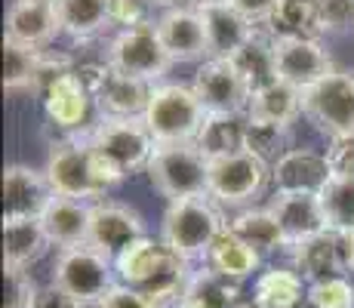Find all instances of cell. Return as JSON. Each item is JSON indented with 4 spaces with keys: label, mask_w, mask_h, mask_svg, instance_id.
Here are the masks:
<instances>
[{
    "label": "cell",
    "mask_w": 354,
    "mask_h": 308,
    "mask_svg": "<svg viewBox=\"0 0 354 308\" xmlns=\"http://www.w3.org/2000/svg\"><path fill=\"white\" fill-rule=\"evenodd\" d=\"M321 210L326 231L351 235L354 231V179H330L321 191Z\"/></svg>",
    "instance_id": "cell-36"
},
{
    "label": "cell",
    "mask_w": 354,
    "mask_h": 308,
    "mask_svg": "<svg viewBox=\"0 0 354 308\" xmlns=\"http://www.w3.org/2000/svg\"><path fill=\"white\" fill-rule=\"evenodd\" d=\"M271 179L277 191H305V194H321L326 188L330 163L326 154H317L311 148H292L271 167Z\"/></svg>",
    "instance_id": "cell-21"
},
{
    "label": "cell",
    "mask_w": 354,
    "mask_h": 308,
    "mask_svg": "<svg viewBox=\"0 0 354 308\" xmlns=\"http://www.w3.org/2000/svg\"><path fill=\"white\" fill-rule=\"evenodd\" d=\"M292 269L305 284H321L330 278H345L348 271V250H345V235L324 231L308 241L292 246Z\"/></svg>",
    "instance_id": "cell-15"
},
{
    "label": "cell",
    "mask_w": 354,
    "mask_h": 308,
    "mask_svg": "<svg viewBox=\"0 0 354 308\" xmlns=\"http://www.w3.org/2000/svg\"><path fill=\"white\" fill-rule=\"evenodd\" d=\"M46 3H56V0H46Z\"/></svg>",
    "instance_id": "cell-50"
},
{
    "label": "cell",
    "mask_w": 354,
    "mask_h": 308,
    "mask_svg": "<svg viewBox=\"0 0 354 308\" xmlns=\"http://www.w3.org/2000/svg\"><path fill=\"white\" fill-rule=\"evenodd\" d=\"M148 6H167V10H173L176 6V0H145Z\"/></svg>",
    "instance_id": "cell-47"
},
{
    "label": "cell",
    "mask_w": 354,
    "mask_h": 308,
    "mask_svg": "<svg viewBox=\"0 0 354 308\" xmlns=\"http://www.w3.org/2000/svg\"><path fill=\"white\" fill-rule=\"evenodd\" d=\"M148 3L145 0H111V22L124 25V28H136V25H145Z\"/></svg>",
    "instance_id": "cell-41"
},
{
    "label": "cell",
    "mask_w": 354,
    "mask_h": 308,
    "mask_svg": "<svg viewBox=\"0 0 354 308\" xmlns=\"http://www.w3.org/2000/svg\"><path fill=\"white\" fill-rule=\"evenodd\" d=\"M281 3H283V0H231V6H234L237 12H243V16H247L253 25H259V22H274Z\"/></svg>",
    "instance_id": "cell-43"
},
{
    "label": "cell",
    "mask_w": 354,
    "mask_h": 308,
    "mask_svg": "<svg viewBox=\"0 0 354 308\" xmlns=\"http://www.w3.org/2000/svg\"><path fill=\"white\" fill-rule=\"evenodd\" d=\"M311 308H354V287L348 278H330L308 287Z\"/></svg>",
    "instance_id": "cell-37"
},
{
    "label": "cell",
    "mask_w": 354,
    "mask_h": 308,
    "mask_svg": "<svg viewBox=\"0 0 354 308\" xmlns=\"http://www.w3.org/2000/svg\"><path fill=\"white\" fill-rule=\"evenodd\" d=\"M201 19H203V28H207L209 59H231L256 34V25L243 12H237L231 3L203 6Z\"/></svg>",
    "instance_id": "cell-22"
},
{
    "label": "cell",
    "mask_w": 354,
    "mask_h": 308,
    "mask_svg": "<svg viewBox=\"0 0 354 308\" xmlns=\"http://www.w3.org/2000/svg\"><path fill=\"white\" fill-rule=\"evenodd\" d=\"M326 163H330L333 179H354V136L333 139L326 148Z\"/></svg>",
    "instance_id": "cell-39"
},
{
    "label": "cell",
    "mask_w": 354,
    "mask_h": 308,
    "mask_svg": "<svg viewBox=\"0 0 354 308\" xmlns=\"http://www.w3.org/2000/svg\"><path fill=\"white\" fill-rule=\"evenodd\" d=\"M182 302L188 308H243L247 305L243 302L241 280L219 275L209 265L192 275L185 293H182Z\"/></svg>",
    "instance_id": "cell-25"
},
{
    "label": "cell",
    "mask_w": 354,
    "mask_h": 308,
    "mask_svg": "<svg viewBox=\"0 0 354 308\" xmlns=\"http://www.w3.org/2000/svg\"><path fill=\"white\" fill-rule=\"evenodd\" d=\"M145 235V219L136 213L133 207L118 201H96L90 213V241L86 246H93L96 253H102L105 259H118L129 244L142 241Z\"/></svg>",
    "instance_id": "cell-13"
},
{
    "label": "cell",
    "mask_w": 354,
    "mask_h": 308,
    "mask_svg": "<svg viewBox=\"0 0 354 308\" xmlns=\"http://www.w3.org/2000/svg\"><path fill=\"white\" fill-rule=\"evenodd\" d=\"M158 34L173 62H197L209 59L207 28H203L201 10L194 6H173L158 19Z\"/></svg>",
    "instance_id": "cell-18"
},
{
    "label": "cell",
    "mask_w": 354,
    "mask_h": 308,
    "mask_svg": "<svg viewBox=\"0 0 354 308\" xmlns=\"http://www.w3.org/2000/svg\"><path fill=\"white\" fill-rule=\"evenodd\" d=\"M163 308H188L185 302H182V299H179V302H173V305H163Z\"/></svg>",
    "instance_id": "cell-48"
},
{
    "label": "cell",
    "mask_w": 354,
    "mask_h": 308,
    "mask_svg": "<svg viewBox=\"0 0 354 308\" xmlns=\"http://www.w3.org/2000/svg\"><path fill=\"white\" fill-rule=\"evenodd\" d=\"M247 114L250 118H259V120L292 127V120L302 114V93H299L296 87L283 84V80H274L271 87H265V90L250 96Z\"/></svg>",
    "instance_id": "cell-31"
},
{
    "label": "cell",
    "mask_w": 354,
    "mask_h": 308,
    "mask_svg": "<svg viewBox=\"0 0 354 308\" xmlns=\"http://www.w3.org/2000/svg\"><path fill=\"white\" fill-rule=\"evenodd\" d=\"M243 308H253V302H247V305H243Z\"/></svg>",
    "instance_id": "cell-49"
},
{
    "label": "cell",
    "mask_w": 354,
    "mask_h": 308,
    "mask_svg": "<svg viewBox=\"0 0 354 308\" xmlns=\"http://www.w3.org/2000/svg\"><path fill=\"white\" fill-rule=\"evenodd\" d=\"M271 179V167L253 152H237L209 161V197L228 207L253 203Z\"/></svg>",
    "instance_id": "cell-9"
},
{
    "label": "cell",
    "mask_w": 354,
    "mask_h": 308,
    "mask_svg": "<svg viewBox=\"0 0 354 308\" xmlns=\"http://www.w3.org/2000/svg\"><path fill=\"white\" fill-rule=\"evenodd\" d=\"M44 50L12 44L3 37V87L6 93H37Z\"/></svg>",
    "instance_id": "cell-32"
},
{
    "label": "cell",
    "mask_w": 354,
    "mask_h": 308,
    "mask_svg": "<svg viewBox=\"0 0 354 308\" xmlns=\"http://www.w3.org/2000/svg\"><path fill=\"white\" fill-rule=\"evenodd\" d=\"M274 25H281V34L308 37V40H317L321 34H326L321 0H283L274 16Z\"/></svg>",
    "instance_id": "cell-35"
},
{
    "label": "cell",
    "mask_w": 354,
    "mask_h": 308,
    "mask_svg": "<svg viewBox=\"0 0 354 308\" xmlns=\"http://www.w3.org/2000/svg\"><path fill=\"white\" fill-rule=\"evenodd\" d=\"M114 269H118L120 284L139 290L158 308L179 302L188 280L194 275L192 262L185 256H179L173 246H167L163 241H151V237L129 244L114 259Z\"/></svg>",
    "instance_id": "cell-1"
},
{
    "label": "cell",
    "mask_w": 354,
    "mask_h": 308,
    "mask_svg": "<svg viewBox=\"0 0 354 308\" xmlns=\"http://www.w3.org/2000/svg\"><path fill=\"white\" fill-rule=\"evenodd\" d=\"M96 308H158V305H154L148 296H142L139 290H133V287L118 284Z\"/></svg>",
    "instance_id": "cell-42"
},
{
    "label": "cell",
    "mask_w": 354,
    "mask_h": 308,
    "mask_svg": "<svg viewBox=\"0 0 354 308\" xmlns=\"http://www.w3.org/2000/svg\"><path fill=\"white\" fill-rule=\"evenodd\" d=\"M62 34L56 3L46 0H12L6 10V40L31 46V50H46L53 40Z\"/></svg>",
    "instance_id": "cell-16"
},
{
    "label": "cell",
    "mask_w": 354,
    "mask_h": 308,
    "mask_svg": "<svg viewBox=\"0 0 354 308\" xmlns=\"http://www.w3.org/2000/svg\"><path fill=\"white\" fill-rule=\"evenodd\" d=\"M271 216L277 219L287 246H296L315 235L326 231V219L321 210V194H305V191H274L268 203Z\"/></svg>",
    "instance_id": "cell-17"
},
{
    "label": "cell",
    "mask_w": 354,
    "mask_h": 308,
    "mask_svg": "<svg viewBox=\"0 0 354 308\" xmlns=\"http://www.w3.org/2000/svg\"><path fill=\"white\" fill-rule=\"evenodd\" d=\"M192 90L207 114H241L253 96L231 59H207L197 68Z\"/></svg>",
    "instance_id": "cell-11"
},
{
    "label": "cell",
    "mask_w": 354,
    "mask_h": 308,
    "mask_svg": "<svg viewBox=\"0 0 354 308\" xmlns=\"http://www.w3.org/2000/svg\"><path fill=\"white\" fill-rule=\"evenodd\" d=\"M93 105V93L84 87V80L77 74H62L59 80H53L50 90L44 93V108L50 114V120L62 129H77L86 123Z\"/></svg>",
    "instance_id": "cell-23"
},
{
    "label": "cell",
    "mask_w": 354,
    "mask_h": 308,
    "mask_svg": "<svg viewBox=\"0 0 354 308\" xmlns=\"http://www.w3.org/2000/svg\"><path fill=\"white\" fill-rule=\"evenodd\" d=\"M86 139L102 161L111 163L124 179L136 170L148 167L158 148L151 129L145 127V118H102Z\"/></svg>",
    "instance_id": "cell-6"
},
{
    "label": "cell",
    "mask_w": 354,
    "mask_h": 308,
    "mask_svg": "<svg viewBox=\"0 0 354 308\" xmlns=\"http://www.w3.org/2000/svg\"><path fill=\"white\" fill-rule=\"evenodd\" d=\"M40 287L34 284L28 269H6V296L3 308H34Z\"/></svg>",
    "instance_id": "cell-38"
},
{
    "label": "cell",
    "mask_w": 354,
    "mask_h": 308,
    "mask_svg": "<svg viewBox=\"0 0 354 308\" xmlns=\"http://www.w3.org/2000/svg\"><path fill=\"white\" fill-rule=\"evenodd\" d=\"M302 114L330 139L354 136V71H333L305 90Z\"/></svg>",
    "instance_id": "cell-8"
},
{
    "label": "cell",
    "mask_w": 354,
    "mask_h": 308,
    "mask_svg": "<svg viewBox=\"0 0 354 308\" xmlns=\"http://www.w3.org/2000/svg\"><path fill=\"white\" fill-rule=\"evenodd\" d=\"M241 78L247 80L250 93H259L277 80V56H274V34L256 31L241 50L231 56Z\"/></svg>",
    "instance_id": "cell-27"
},
{
    "label": "cell",
    "mask_w": 354,
    "mask_h": 308,
    "mask_svg": "<svg viewBox=\"0 0 354 308\" xmlns=\"http://www.w3.org/2000/svg\"><path fill=\"white\" fill-rule=\"evenodd\" d=\"M259 262H262V256H259L253 246L243 244L237 235H231L228 228L216 237L213 250H209V256H207L209 269H216L219 275L234 278V280H243L253 275V271H259Z\"/></svg>",
    "instance_id": "cell-33"
},
{
    "label": "cell",
    "mask_w": 354,
    "mask_h": 308,
    "mask_svg": "<svg viewBox=\"0 0 354 308\" xmlns=\"http://www.w3.org/2000/svg\"><path fill=\"white\" fill-rule=\"evenodd\" d=\"M225 228H228V222L222 219L219 207L209 197L169 201L167 213H163V244L173 246L188 262L192 259H207L216 237Z\"/></svg>",
    "instance_id": "cell-3"
},
{
    "label": "cell",
    "mask_w": 354,
    "mask_h": 308,
    "mask_svg": "<svg viewBox=\"0 0 354 308\" xmlns=\"http://www.w3.org/2000/svg\"><path fill=\"white\" fill-rule=\"evenodd\" d=\"M207 120L201 99L185 84H160L154 87L145 111V127L151 129L158 145H185L197 142L201 127Z\"/></svg>",
    "instance_id": "cell-4"
},
{
    "label": "cell",
    "mask_w": 354,
    "mask_h": 308,
    "mask_svg": "<svg viewBox=\"0 0 354 308\" xmlns=\"http://www.w3.org/2000/svg\"><path fill=\"white\" fill-rule=\"evenodd\" d=\"M53 284L90 308L99 305L118 287V269L111 259H105L93 246L59 250V259L53 265Z\"/></svg>",
    "instance_id": "cell-7"
},
{
    "label": "cell",
    "mask_w": 354,
    "mask_h": 308,
    "mask_svg": "<svg viewBox=\"0 0 354 308\" xmlns=\"http://www.w3.org/2000/svg\"><path fill=\"white\" fill-rule=\"evenodd\" d=\"M247 152H253L256 157H262L265 163H271V167H274V163L281 161L283 154L292 152V127L250 118V127H247Z\"/></svg>",
    "instance_id": "cell-34"
},
{
    "label": "cell",
    "mask_w": 354,
    "mask_h": 308,
    "mask_svg": "<svg viewBox=\"0 0 354 308\" xmlns=\"http://www.w3.org/2000/svg\"><path fill=\"white\" fill-rule=\"evenodd\" d=\"M345 250H348V271H354V231L345 235Z\"/></svg>",
    "instance_id": "cell-45"
},
{
    "label": "cell",
    "mask_w": 354,
    "mask_h": 308,
    "mask_svg": "<svg viewBox=\"0 0 354 308\" xmlns=\"http://www.w3.org/2000/svg\"><path fill=\"white\" fill-rule=\"evenodd\" d=\"M219 3H231V0H192L194 10H203V6H219Z\"/></svg>",
    "instance_id": "cell-46"
},
{
    "label": "cell",
    "mask_w": 354,
    "mask_h": 308,
    "mask_svg": "<svg viewBox=\"0 0 354 308\" xmlns=\"http://www.w3.org/2000/svg\"><path fill=\"white\" fill-rule=\"evenodd\" d=\"M108 62H111L118 71L142 78V80H148V84L160 80L163 74L169 71V65H173V59H169L167 46H163V40L158 34V22L124 28L111 40Z\"/></svg>",
    "instance_id": "cell-10"
},
{
    "label": "cell",
    "mask_w": 354,
    "mask_h": 308,
    "mask_svg": "<svg viewBox=\"0 0 354 308\" xmlns=\"http://www.w3.org/2000/svg\"><path fill=\"white\" fill-rule=\"evenodd\" d=\"M247 127L250 114H207L197 136V148L216 161V157H228L237 152H247Z\"/></svg>",
    "instance_id": "cell-26"
},
{
    "label": "cell",
    "mask_w": 354,
    "mask_h": 308,
    "mask_svg": "<svg viewBox=\"0 0 354 308\" xmlns=\"http://www.w3.org/2000/svg\"><path fill=\"white\" fill-rule=\"evenodd\" d=\"M324 31L345 34L354 31V0H321Z\"/></svg>",
    "instance_id": "cell-40"
},
{
    "label": "cell",
    "mask_w": 354,
    "mask_h": 308,
    "mask_svg": "<svg viewBox=\"0 0 354 308\" xmlns=\"http://www.w3.org/2000/svg\"><path fill=\"white\" fill-rule=\"evenodd\" d=\"M228 231L237 235L247 246H253L259 256H268V253L287 246V237H283L277 219L271 216V210H243L228 222Z\"/></svg>",
    "instance_id": "cell-30"
},
{
    "label": "cell",
    "mask_w": 354,
    "mask_h": 308,
    "mask_svg": "<svg viewBox=\"0 0 354 308\" xmlns=\"http://www.w3.org/2000/svg\"><path fill=\"white\" fill-rule=\"evenodd\" d=\"M274 56H277V80L296 87L299 93L311 90L330 78L333 56L324 50L317 40L308 37H292V34H274Z\"/></svg>",
    "instance_id": "cell-12"
},
{
    "label": "cell",
    "mask_w": 354,
    "mask_h": 308,
    "mask_svg": "<svg viewBox=\"0 0 354 308\" xmlns=\"http://www.w3.org/2000/svg\"><path fill=\"white\" fill-rule=\"evenodd\" d=\"M34 308H86V305H80L74 296H68L62 287L50 284V287H40L37 299H34Z\"/></svg>",
    "instance_id": "cell-44"
},
{
    "label": "cell",
    "mask_w": 354,
    "mask_h": 308,
    "mask_svg": "<svg viewBox=\"0 0 354 308\" xmlns=\"http://www.w3.org/2000/svg\"><path fill=\"white\" fill-rule=\"evenodd\" d=\"M62 31L74 40H90L111 28V0H56Z\"/></svg>",
    "instance_id": "cell-29"
},
{
    "label": "cell",
    "mask_w": 354,
    "mask_h": 308,
    "mask_svg": "<svg viewBox=\"0 0 354 308\" xmlns=\"http://www.w3.org/2000/svg\"><path fill=\"white\" fill-rule=\"evenodd\" d=\"M145 170L151 176L154 188L169 201L209 197V157L197 148V142L158 145Z\"/></svg>",
    "instance_id": "cell-5"
},
{
    "label": "cell",
    "mask_w": 354,
    "mask_h": 308,
    "mask_svg": "<svg viewBox=\"0 0 354 308\" xmlns=\"http://www.w3.org/2000/svg\"><path fill=\"white\" fill-rule=\"evenodd\" d=\"M90 213L93 203L56 194L40 216V225H44L53 246L74 250V246H86V241H90Z\"/></svg>",
    "instance_id": "cell-20"
},
{
    "label": "cell",
    "mask_w": 354,
    "mask_h": 308,
    "mask_svg": "<svg viewBox=\"0 0 354 308\" xmlns=\"http://www.w3.org/2000/svg\"><path fill=\"white\" fill-rule=\"evenodd\" d=\"M46 237L40 219H3V265L6 269H31L46 253Z\"/></svg>",
    "instance_id": "cell-24"
},
{
    "label": "cell",
    "mask_w": 354,
    "mask_h": 308,
    "mask_svg": "<svg viewBox=\"0 0 354 308\" xmlns=\"http://www.w3.org/2000/svg\"><path fill=\"white\" fill-rule=\"evenodd\" d=\"M46 179L56 194L96 203L99 197H105L108 188L124 182V176L108 161H102L90 139H65L53 145L46 161Z\"/></svg>",
    "instance_id": "cell-2"
},
{
    "label": "cell",
    "mask_w": 354,
    "mask_h": 308,
    "mask_svg": "<svg viewBox=\"0 0 354 308\" xmlns=\"http://www.w3.org/2000/svg\"><path fill=\"white\" fill-rule=\"evenodd\" d=\"M308 287L296 269H268L253 284V308H302Z\"/></svg>",
    "instance_id": "cell-28"
},
{
    "label": "cell",
    "mask_w": 354,
    "mask_h": 308,
    "mask_svg": "<svg viewBox=\"0 0 354 308\" xmlns=\"http://www.w3.org/2000/svg\"><path fill=\"white\" fill-rule=\"evenodd\" d=\"M56 197L46 170L12 163L3 170V219H40Z\"/></svg>",
    "instance_id": "cell-14"
},
{
    "label": "cell",
    "mask_w": 354,
    "mask_h": 308,
    "mask_svg": "<svg viewBox=\"0 0 354 308\" xmlns=\"http://www.w3.org/2000/svg\"><path fill=\"white\" fill-rule=\"evenodd\" d=\"M154 87L142 78L124 74L111 65L108 78L93 93V102L102 111V118H145L148 102H151Z\"/></svg>",
    "instance_id": "cell-19"
}]
</instances>
